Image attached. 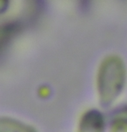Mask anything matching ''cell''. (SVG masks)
<instances>
[{
    "mask_svg": "<svg viewBox=\"0 0 127 132\" xmlns=\"http://www.w3.org/2000/svg\"><path fill=\"white\" fill-rule=\"evenodd\" d=\"M125 68L121 58L117 56H106L101 62L97 73V90L103 103H110L120 91Z\"/></svg>",
    "mask_w": 127,
    "mask_h": 132,
    "instance_id": "cell-1",
    "label": "cell"
},
{
    "mask_svg": "<svg viewBox=\"0 0 127 132\" xmlns=\"http://www.w3.org/2000/svg\"><path fill=\"white\" fill-rule=\"evenodd\" d=\"M104 127L102 114L96 110H88L79 117L76 132H104Z\"/></svg>",
    "mask_w": 127,
    "mask_h": 132,
    "instance_id": "cell-2",
    "label": "cell"
},
{
    "mask_svg": "<svg viewBox=\"0 0 127 132\" xmlns=\"http://www.w3.org/2000/svg\"><path fill=\"white\" fill-rule=\"evenodd\" d=\"M0 132H38L34 126L10 116H0Z\"/></svg>",
    "mask_w": 127,
    "mask_h": 132,
    "instance_id": "cell-3",
    "label": "cell"
},
{
    "mask_svg": "<svg viewBox=\"0 0 127 132\" xmlns=\"http://www.w3.org/2000/svg\"><path fill=\"white\" fill-rule=\"evenodd\" d=\"M22 25L18 21L0 23V52L4 51L11 42L18 35Z\"/></svg>",
    "mask_w": 127,
    "mask_h": 132,
    "instance_id": "cell-4",
    "label": "cell"
},
{
    "mask_svg": "<svg viewBox=\"0 0 127 132\" xmlns=\"http://www.w3.org/2000/svg\"><path fill=\"white\" fill-rule=\"evenodd\" d=\"M11 4V0H0V15H3L8 11Z\"/></svg>",
    "mask_w": 127,
    "mask_h": 132,
    "instance_id": "cell-5",
    "label": "cell"
}]
</instances>
